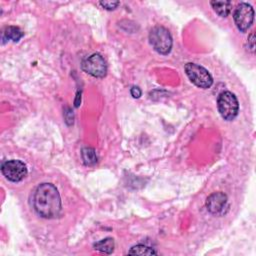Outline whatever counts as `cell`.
Masks as SVG:
<instances>
[{"label": "cell", "instance_id": "52a82bcc", "mask_svg": "<svg viewBox=\"0 0 256 256\" xmlns=\"http://www.w3.org/2000/svg\"><path fill=\"white\" fill-rule=\"evenodd\" d=\"M234 22L241 32L247 31L254 21V10L248 3H240L233 15Z\"/></svg>", "mask_w": 256, "mask_h": 256}, {"label": "cell", "instance_id": "3957f363", "mask_svg": "<svg viewBox=\"0 0 256 256\" xmlns=\"http://www.w3.org/2000/svg\"><path fill=\"white\" fill-rule=\"evenodd\" d=\"M217 107L221 117L224 120H233L239 111V103L236 96L230 91H224L219 94Z\"/></svg>", "mask_w": 256, "mask_h": 256}, {"label": "cell", "instance_id": "5bb4252c", "mask_svg": "<svg viewBox=\"0 0 256 256\" xmlns=\"http://www.w3.org/2000/svg\"><path fill=\"white\" fill-rule=\"evenodd\" d=\"M120 4L119 1H101L100 5L107 10H114Z\"/></svg>", "mask_w": 256, "mask_h": 256}, {"label": "cell", "instance_id": "7c38bea8", "mask_svg": "<svg viewBox=\"0 0 256 256\" xmlns=\"http://www.w3.org/2000/svg\"><path fill=\"white\" fill-rule=\"evenodd\" d=\"M3 35L7 40H11L13 42H17L19 41L22 36H23V32L16 26H8L4 29L3 31Z\"/></svg>", "mask_w": 256, "mask_h": 256}, {"label": "cell", "instance_id": "2e32d148", "mask_svg": "<svg viewBox=\"0 0 256 256\" xmlns=\"http://www.w3.org/2000/svg\"><path fill=\"white\" fill-rule=\"evenodd\" d=\"M130 93L132 95L133 98H139L141 95H142V92H141V89L137 86H133L130 90Z\"/></svg>", "mask_w": 256, "mask_h": 256}, {"label": "cell", "instance_id": "9c48e42d", "mask_svg": "<svg viewBox=\"0 0 256 256\" xmlns=\"http://www.w3.org/2000/svg\"><path fill=\"white\" fill-rule=\"evenodd\" d=\"M210 4L214 11L221 17L228 16L232 8V3L230 1H211Z\"/></svg>", "mask_w": 256, "mask_h": 256}, {"label": "cell", "instance_id": "6da1fadb", "mask_svg": "<svg viewBox=\"0 0 256 256\" xmlns=\"http://www.w3.org/2000/svg\"><path fill=\"white\" fill-rule=\"evenodd\" d=\"M34 209L43 218L57 217L61 212V198L57 188L51 183L40 184L33 196Z\"/></svg>", "mask_w": 256, "mask_h": 256}, {"label": "cell", "instance_id": "4fadbf2b", "mask_svg": "<svg viewBox=\"0 0 256 256\" xmlns=\"http://www.w3.org/2000/svg\"><path fill=\"white\" fill-rule=\"evenodd\" d=\"M128 254H133V255H155V254H157V252L151 247L139 244V245H135L132 248H130V250L128 251Z\"/></svg>", "mask_w": 256, "mask_h": 256}, {"label": "cell", "instance_id": "277c9868", "mask_svg": "<svg viewBox=\"0 0 256 256\" xmlns=\"http://www.w3.org/2000/svg\"><path fill=\"white\" fill-rule=\"evenodd\" d=\"M184 69L189 80L197 87L207 89L210 88L213 84V78L211 74L204 67L195 63H187Z\"/></svg>", "mask_w": 256, "mask_h": 256}, {"label": "cell", "instance_id": "5b68a950", "mask_svg": "<svg viewBox=\"0 0 256 256\" xmlns=\"http://www.w3.org/2000/svg\"><path fill=\"white\" fill-rule=\"evenodd\" d=\"M81 68L86 73L96 78H103L107 73V65L104 58L98 54H92L82 61Z\"/></svg>", "mask_w": 256, "mask_h": 256}, {"label": "cell", "instance_id": "7a4b0ae2", "mask_svg": "<svg viewBox=\"0 0 256 256\" xmlns=\"http://www.w3.org/2000/svg\"><path fill=\"white\" fill-rule=\"evenodd\" d=\"M149 41L154 50L166 55L172 49V37L170 32L163 26L154 27L149 33Z\"/></svg>", "mask_w": 256, "mask_h": 256}, {"label": "cell", "instance_id": "8fae6325", "mask_svg": "<svg viewBox=\"0 0 256 256\" xmlns=\"http://www.w3.org/2000/svg\"><path fill=\"white\" fill-rule=\"evenodd\" d=\"M81 155H82V159H83L84 164L87 165V166H92V165L96 164L97 161H98L96 151L91 147L83 148L82 152H81Z\"/></svg>", "mask_w": 256, "mask_h": 256}, {"label": "cell", "instance_id": "9a60e30c", "mask_svg": "<svg viewBox=\"0 0 256 256\" xmlns=\"http://www.w3.org/2000/svg\"><path fill=\"white\" fill-rule=\"evenodd\" d=\"M247 50L250 51V52H254V49H255V36H254V33L252 32L250 34V36L248 37V41H247Z\"/></svg>", "mask_w": 256, "mask_h": 256}, {"label": "cell", "instance_id": "8992f818", "mask_svg": "<svg viewBox=\"0 0 256 256\" xmlns=\"http://www.w3.org/2000/svg\"><path fill=\"white\" fill-rule=\"evenodd\" d=\"M1 172L11 182L23 180L28 173L26 165L20 160H8L1 165Z\"/></svg>", "mask_w": 256, "mask_h": 256}, {"label": "cell", "instance_id": "30bf717a", "mask_svg": "<svg viewBox=\"0 0 256 256\" xmlns=\"http://www.w3.org/2000/svg\"><path fill=\"white\" fill-rule=\"evenodd\" d=\"M114 240L111 237H107L105 239H102L99 242H96L94 244V248L102 253H106V254H111L114 250Z\"/></svg>", "mask_w": 256, "mask_h": 256}, {"label": "cell", "instance_id": "ba28073f", "mask_svg": "<svg viewBox=\"0 0 256 256\" xmlns=\"http://www.w3.org/2000/svg\"><path fill=\"white\" fill-rule=\"evenodd\" d=\"M227 204V196L223 192H214L206 200L207 210L212 214L221 213Z\"/></svg>", "mask_w": 256, "mask_h": 256}]
</instances>
